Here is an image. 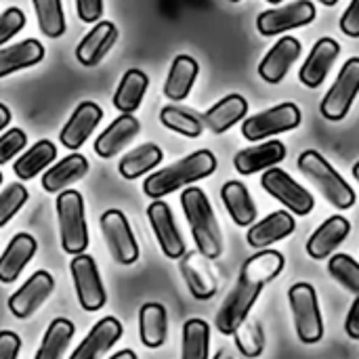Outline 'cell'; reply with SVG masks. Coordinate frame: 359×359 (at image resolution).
<instances>
[{
  "label": "cell",
  "instance_id": "cb8c5ba5",
  "mask_svg": "<svg viewBox=\"0 0 359 359\" xmlns=\"http://www.w3.org/2000/svg\"><path fill=\"white\" fill-rule=\"evenodd\" d=\"M118 40V27L111 21H97L95 27L76 46V59L84 67H95Z\"/></svg>",
  "mask_w": 359,
  "mask_h": 359
},
{
  "label": "cell",
  "instance_id": "4316f807",
  "mask_svg": "<svg viewBox=\"0 0 359 359\" xmlns=\"http://www.w3.org/2000/svg\"><path fill=\"white\" fill-rule=\"evenodd\" d=\"M88 172V160L80 154H72L63 160H59L55 166H50L42 177V189L46 194H59L67 189L72 183L84 179Z\"/></svg>",
  "mask_w": 359,
  "mask_h": 359
},
{
  "label": "cell",
  "instance_id": "9f6ffc18",
  "mask_svg": "<svg viewBox=\"0 0 359 359\" xmlns=\"http://www.w3.org/2000/svg\"><path fill=\"white\" fill-rule=\"evenodd\" d=\"M229 2H240V0H229Z\"/></svg>",
  "mask_w": 359,
  "mask_h": 359
},
{
  "label": "cell",
  "instance_id": "d590c367",
  "mask_svg": "<svg viewBox=\"0 0 359 359\" xmlns=\"http://www.w3.org/2000/svg\"><path fill=\"white\" fill-rule=\"evenodd\" d=\"M208 353H210V326L200 318L187 320L183 326L181 359H208Z\"/></svg>",
  "mask_w": 359,
  "mask_h": 359
},
{
  "label": "cell",
  "instance_id": "11a10c76",
  "mask_svg": "<svg viewBox=\"0 0 359 359\" xmlns=\"http://www.w3.org/2000/svg\"><path fill=\"white\" fill-rule=\"evenodd\" d=\"M0 183H2V172H0Z\"/></svg>",
  "mask_w": 359,
  "mask_h": 359
},
{
  "label": "cell",
  "instance_id": "9c48e42d",
  "mask_svg": "<svg viewBox=\"0 0 359 359\" xmlns=\"http://www.w3.org/2000/svg\"><path fill=\"white\" fill-rule=\"evenodd\" d=\"M261 187L276 198L280 204H284L292 215L307 217L316 208V198L309 189H305L301 183H297L286 170L280 166L267 168L261 177Z\"/></svg>",
  "mask_w": 359,
  "mask_h": 359
},
{
  "label": "cell",
  "instance_id": "44dd1931",
  "mask_svg": "<svg viewBox=\"0 0 359 359\" xmlns=\"http://www.w3.org/2000/svg\"><path fill=\"white\" fill-rule=\"evenodd\" d=\"M349 231L351 223L341 215H332L309 236L305 250L313 261H324L334 255V250L347 240Z\"/></svg>",
  "mask_w": 359,
  "mask_h": 359
},
{
  "label": "cell",
  "instance_id": "d4e9b609",
  "mask_svg": "<svg viewBox=\"0 0 359 359\" xmlns=\"http://www.w3.org/2000/svg\"><path fill=\"white\" fill-rule=\"evenodd\" d=\"M38 250L36 240L29 233H17L4 248L0 257V282L11 284L19 278V273L25 269V265L34 259Z\"/></svg>",
  "mask_w": 359,
  "mask_h": 359
},
{
  "label": "cell",
  "instance_id": "603a6c76",
  "mask_svg": "<svg viewBox=\"0 0 359 359\" xmlns=\"http://www.w3.org/2000/svg\"><path fill=\"white\" fill-rule=\"evenodd\" d=\"M141 130V122L133 114H120L97 139H95V151L99 158H114L118 156Z\"/></svg>",
  "mask_w": 359,
  "mask_h": 359
},
{
  "label": "cell",
  "instance_id": "e575fe53",
  "mask_svg": "<svg viewBox=\"0 0 359 359\" xmlns=\"http://www.w3.org/2000/svg\"><path fill=\"white\" fill-rule=\"evenodd\" d=\"M76 332V326L65 320V318H57L50 322V326L44 332V339L40 343L38 353L34 355V359H61L72 337Z\"/></svg>",
  "mask_w": 359,
  "mask_h": 359
},
{
  "label": "cell",
  "instance_id": "484cf974",
  "mask_svg": "<svg viewBox=\"0 0 359 359\" xmlns=\"http://www.w3.org/2000/svg\"><path fill=\"white\" fill-rule=\"evenodd\" d=\"M248 114V101L233 93L223 97L221 101H217L202 118L204 126H208L215 135H223L227 133L231 126H236L238 122H242Z\"/></svg>",
  "mask_w": 359,
  "mask_h": 359
},
{
  "label": "cell",
  "instance_id": "7bdbcfd3",
  "mask_svg": "<svg viewBox=\"0 0 359 359\" xmlns=\"http://www.w3.org/2000/svg\"><path fill=\"white\" fill-rule=\"evenodd\" d=\"M25 27V13L17 6H8L0 13V46L15 38Z\"/></svg>",
  "mask_w": 359,
  "mask_h": 359
},
{
  "label": "cell",
  "instance_id": "1f68e13d",
  "mask_svg": "<svg viewBox=\"0 0 359 359\" xmlns=\"http://www.w3.org/2000/svg\"><path fill=\"white\" fill-rule=\"evenodd\" d=\"M147 86H149V78H147L145 72L128 69L122 76V80H120V84H118V88L114 93V99H111L114 107L120 114H135L141 107V101L145 97Z\"/></svg>",
  "mask_w": 359,
  "mask_h": 359
},
{
  "label": "cell",
  "instance_id": "7dc6e473",
  "mask_svg": "<svg viewBox=\"0 0 359 359\" xmlns=\"http://www.w3.org/2000/svg\"><path fill=\"white\" fill-rule=\"evenodd\" d=\"M345 332L351 341H359V294L349 307V313L345 320Z\"/></svg>",
  "mask_w": 359,
  "mask_h": 359
},
{
  "label": "cell",
  "instance_id": "30bf717a",
  "mask_svg": "<svg viewBox=\"0 0 359 359\" xmlns=\"http://www.w3.org/2000/svg\"><path fill=\"white\" fill-rule=\"evenodd\" d=\"M69 271H72V280H74V288H76L80 307L90 313L105 307L107 294H105V286H103V280H101L95 259L84 252L76 255L69 263Z\"/></svg>",
  "mask_w": 359,
  "mask_h": 359
},
{
  "label": "cell",
  "instance_id": "f5cc1de1",
  "mask_svg": "<svg viewBox=\"0 0 359 359\" xmlns=\"http://www.w3.org/2000/svg\"><path fill=\"white\" fill-rule=\"evenodd\" d=\"M353 177H355V181L359 183V162H355V164H353Z\"/></svg>",
  "mask_w": 359,
  "mask_h": 359
},
{
  "label": "cell",
  "instance_id": "f907efd6",
  "mask_svg": "<svg viewBox=\"0 0 359 359\" xmlns=\"http://www.w3.org/2000/svg\"><path fill=\"white\" fill-rule=\"evenodd\" d=\"M109 359H139V358H137V353H135V351H130V349H122V351L114 353Z\"/></svg>",
  "mask_w": 359,
  "mask_h": 359
},
{
  "label": "cell",
  "instance_id": "d6a6232c",
  "mask_svg": "<svg viewBox=\"0 0 359 359\" xmlns=\"http://www.w3.org/2000/svg\"><path fill=\"white\" fill-rule=\"evenodd\" d=\"M55 158H57V145L50 143L48 139H42V141L34 143L23 156L17 158V162L13 164V172L17 175V179L29 181L38 172L46 170Z\"/></svg>",
  "mask_w": 359,
  "mask_h": 359
},
{
  "label": "cell",
  "instance_id": "3957f363",
  "mask_svg": "<svg viewBox=\"0 0 359 359\" xmlns=\"http://www.w3.org/2000/svg\"><path fill=\"white\" fill-rule=\"evenodd\" d=\"M181 206L198 252L208 261L219 259L223 255V236L208 196L200 187H187L181 194Z\"/></svg>",
  "mask_w": 359,
  "mask_h": 359
},
{
  "label": "cell",
  "instance_id": "ee69618b",
  "mask_svg": "<svg viewBox=\"0 0 359 359\" xmlns=\"http://www.w3.org/2000/svg\"><path fill=\"white\" fill-rule=\"evenodd\" d=\"M341 32L349 38H359V0H351L341 15Z\"/></svg>",
  "mask_w": 359,
  "mask_h": 359
},
{
  "label": "cell",
  "instance_id": "f35d334b",
  "mask_svg": "<svg viewBox=\"0 0 359 359\" xmlns=\"http://www.w3.org/2000/svg\"><path fill=\"white\" fill-rule=\"evenodd\" d=\"M32 4L40 32L48 38H61L67 27L61 0H32Z\"/></svg>",
  "mask_w": 359,
  "mask_h": 359
},
{
  "label": "cell",
  "instance_id": "74e56055",
  "mask_svg": "<svg viewBox=\"0 0 359 359\" xmlns=\"http://www.w3.org/2000/svg\"><path fill=\"white\" fill-rule=\"evenodd\" d=\"M231 337L236 339V349L240 351L242 358L257 359L263 355V351H265V330H263L259 320L246 318Z\"/></svg>",
  "mask_w": 359,
  "mask_h": 359
},
{
  "label": "cell",
  "instance_id": "b9f144b4",
  "mask_svg": "<svg viewBox=\"0 0 359 359\" xmlns=\"http://www.w3.org/2000/svg\"><path fill=\"white\" fill-rule=\"evenodd\" d=\"M27 145V137L21 128H8L4 135H0V164L11 162L15 156H19Z\"/></svg>",
  "mask_w": 359,
  "mask_h": 359
},
{
  "label": "cell",
  "instance_id": "277c9868",
  "mask_svg": "<svg viewBox=\"0 0 359 359\" xmlns=\"http://www.w3.org/2000/svg\"><path fill=\"white\" fill-rule=\"evenodd\" d=\"M299 170L322 191V196L339 210H349L355 204V191L343 175L316 149H305L297 162Z\"/></svg>",
  "mask_w": 359,
  "mask_h": 359
},
{
  "label": "cell",
  "instance_id": "ac0fdd59",
  "mask_svg": "<svg viewBox=\"0 0 359 359\" xmlns=\"http://www.w3.org/2000/svg\"><path fill=\"white\" fill-rule=\"evenodd\" d=\"M284 160H286V145L278 139H271L240 149L233 158V166L240 175L250 177L257 172H265L267 168H273Z\"/></svg>",
  "mask_w": 359,
  "mask_h": 359
},
{
  "label": "cell",
  "instance_id": "7c38bea8",
  "mask_svg": "<svg viewBox=\"0 0 359 359\" xmlns=\"http://www.w3.org/2000/svg\"><path fill=\"white\" fill-rule=\"evenodd\" d=\"M318 11L311 0H294L284 6H276L269 11H263L257 17V29L261 36H278L294 27L309 25L316 19Z\"/></svg>",
  "mask_w": 359,
  "mask_h": 359
},
{
  "label": "cell",
  "instance_id": "5bb4252c",
  "mask_svg": "<svg viewBox=\"0 0 359 359\" xmlns=\"http://www.w3.org/2000/svg\"><path fill=\"white\" fill-rule=\"evenodd\" d=\"M55 288V280L48 271H36L17 292L8 299V309L17 320H27L34 316L40 305L50 297Z\"/></svg>",
  "mask_w": 359,
  "mask_h": 359
},
{
  "label": "cell",
  "instance_id": "f6af8a7d",
  "mask_svg": "<svg viewBox=\"0 0 359 359\" xmlns=\"http://www.w3.org/2000/svg\"><path fill=\"white\" fill-rule=\"evenodd\" d=\"M76 11L84 23H97L103 15V0H76Z\"/></svg>",
  "mask_w": 359,
  "mask_h": 359
},
{
  "label": "cell",
  "instance_id": "836d02e7",
  "mask_svg": "<svg viewBox=\"0 0 359 359\" xmlns=\"http://www.w3.org/2000/svg\"><path fill=\"white\" fill-rule=\"evenodd\" d=\"M164 154L156 143H143L135 149H130L126 156H122L120 160V175L128 181H135L139 177H143L145 172H151L154 168L160 166Z\"/></svg>",
  "mask_w": 359,
  "mask_h": 359
},
{
  "label": "cell",
  "instance_id": "60d3db41",
  "mask_svg": "<svg viewBox=\"0 0 359 359\" xmlns=\"http://www.w3.org/2000/svg\"><path fill=\"white\" fill-rule=\"evenodd\" d=\"M27 202V189L21 183H11L0 191V227H4Z\"/></svg>",
  "mask_w": 359,
  "mask_h": 359
},
{
  "label": "cell",
  "instance_id": "7a4b0ae2",
  "mask_svg": "<svg viewBox=\"0 0 359 359\" xmlns=\"http://www.w3.org/2000/svg\"><path fill=\"white\" fill-rule=\"evenodd\" d=\"M217 170V156L208 149H198L183 160L151 172L143 181V194L151 200H160L177 189H183L187 185H194L196 181H202L210 177Z\"/></svg>",
  "mask_w": 359,
  "mask_h": 359
},
{
  "label": "cell",
  "instance_id": "ffe728a7",
  "mask_svg": "<svg viewBox=\"0 0 359 359\" xmlns=\"http://www.w3.org/2000/svg\"><path fill=\"white\" fill-rule=\"evenodd\" d=\"M294 229H297V221H294L292 212H288V210H276V212L267 215L265 219L255 221L248 227L246 242H248L250 248L265 250L271 244H276L280 240H286L290 233H294Z\"/></svg>",
  "mask_w": 359,
  "mask_h": 359
},
{
  "label": "cell",
  "instance_id": "f546056e",
  "mask_svg": "<svg viewBox=\"0 0 359 359\" xmlns=\"http://www.w3.org/2000/svg\"><path fill=\"white\" fill-rule=\"evenodd\" d=\"M139 337L147 349H160L168 337V313L160 303H145L139 309Z\"/></svg>",
  "mask_w": 359,
  "mask_h": 359
},
{
  "label": "cell",
  "instance_id": "8992f818",
  "mask_svg": "<svg viewBox=\"0 0 359 359\" xmlns=\"http://www.w3.org/2000/svg\"><path fill=\"white\" fill-rule=\"evenodd\" d=\"M288 305L301 343L316 345L324 339V320L318 292L307 282H297L288 290Z\"/></svg>",
  "mask_w": 359,
  "mask_h": 359
},
{
  "label": "cell",
  "instance_id": "f1b7e54d",
  "mask_svg": "<svg viewBox=\"0 0 359 359\" xmlns=\"http://www.w3.org/2000/svg\"><path fill=\"white\" fill-rule=\"evenodd\" d=\"M198 72H200V65L194 57L189 55H177L172 59V65H170V72L166 76V82H164V95L170 99V101H183L189 97L194 84H196V78H198Z\"/></svg>",
  "mask_w": 359,
  "mask_h": 359
},
{
  "label": "cell",
  "instance_id": "d6986e66",
  "mask_svg": "<svg viewBox=\"0 0 359 359\" xmlns=\"http://www.w3.org/2000/svg\"><path fill=\"white\" fill-rule=\"evenodd\" d=\"M341 55V44L334 40V38H320L309 57L305 59V63L301 65V72H299V80L307 86V88H318L324 84L328 72L332 69L337 57Z\"/></svg>",
  "mask_w": 359,
  "mask_h": 359
},
{
  "label": "cell",
  "instance_id": "e0dca14e",
  "mask_svg": "<svg viewBox=\"0 0 359 359\" xmlns=\"http://www.w3.org/2000/svg\"><path fill=\"white\" fill-rule=\"evenodd\" d=\"M101 118H103V109L95 101H82L74 109V114L69 116L65 126L61 128V135H59L61 145L65 149L78 151L84 145V141L95 133Z\"/></svg>",
  "mask_w": 359,
  "mask_h": 359
},
{
  "label": "cell",
  "instance_id": "8fae6325",
  "mask_svg": "<svg viewBox=\"0 0 359 359\" xmlns=\"http://www.w3.org/2000/svg\"><path fill=\"white\" fill-rule=\"evenodd\" d=\"M103 240L109 248V255L120 265H133L139 259V244L130 229L128 219L120 210H105L99 219Z\"/></svg>",
  "mask_w": 359,
  "mask_h": 359
},
{
  "label": "cell",
  "instance_id": "4fadbf2b",
  "mask_svg": "<svg viewBox=\"0 0 359 359\" xmlns=\"http://www.w3.org/2000/svg\"><path fill=\"white\" fill-rule=\"evenodd\" d=\"M147 219H149V225L154 229V236H156L164 257L175 259V261L181 259L187 250H185L181 231L175 223V215H172L170 206L162 200H154L147 206Z\"/></svg>",
  "mask_w": 359,
  "mask_h": 359
},
{
  "label": "cell",
  "instance_id": "db71d44e",
  "mask_svg": "<svg viewBox=\"0 0 359 359\" xmlns=\"http://www.w3.org/2000/svg\"><path fill=\"white\" fill-rule=\"evenodd\" d=\"M269 4H280V2H284V0H267Z\"/></svg>",
  "mask_w": 359,
  "mask_h": 359
},
{
  "label": "cell",
  "instance_id": "c3c4849f",
  "mask_svg": "<svg viewBox=\"0 0 359 359\" xmlns=\"http://www.w3.org/2000/svg\"><path fill=\"white\" fill-rule=\"evenodd\" d=\"M212 359H242V355H240V351L233 349V347H223V349H219V353Z\"/></svg>",
  "mask_w": 359,
  "mask_h": 359
},
{
  "label": "cell",
  "instance_id": "52a82bcc",
  "mask_svg": "<svg viewBox=\"0 0 359 359\" xmlns=\"http://www.w3.org/2000/svg\"><path fill=\"white\" fill-rule=\"evenodd\" d=\"M303 122V114L299 109L297 103H280L273 105L265 111H259L250 118H244L242 122V135L248 141H261V139H269L288 130L299 128Z\"/></svg>",
  "mask_w": 359,
  "mask_h": 359
},
{
  "label": "cell",
  "instance_id": "816d5d0a",
  "mask_svg": "<svg viewBox=\"0 0 359 359\" xmlns=\"http://www.w3.org/2000/svg\"><path fill=\"white\" fill-rule=\"evenodd\" d=\"M318 2H322L324 6H334V4H337L339 0H318Z\"/></svg>",
  "mask_w": 359,
  "mask_h": 359
},
{
  "label": "cell",
  "instance_id": "4dcf8cb0",
  "mask_svg": "<svg viewBox=\"0 0 359 359\" xmlns=\"http://www.w3.org/2000/svg\"><path fill=\"white\" fill-rule=\"evenodd\" d=\"M42 59H44V46H42V42H38L34 38L4 46V48H0V78L15 74L19 69L32 67V65L40 63Z\"/></svg>",
  "mask_w": 359,
  "mask_h": 359
},
{
  "label": "cell",
  "instance_id": "ab89813d",
  "mask_svg": "<svg viewBox=\"0 0 359 359\" xmlns=\"http://www.w3.org/2000/svg\"><path fill=\"white\" fill-rule=\"evenodd\" d=\"M328 273L349 292L359 294V263L353 257L345 252L332 255L328 259Z\"/></svg>",
  "mask_w": 359,
  "mask_h": 359
},
{
  "label": "cell",
  "instance_id": "ba28073f",
  "mask_svg": "<svg viewBox=\"0 0 359 359\" xmlns=\"http://www.w3.org/2000/svg\"><path fill=\"white\" fill-rule=\"evenodd\" d=\"M359 95V57H351L345 61V65L341 67L334 84L328 88V93L322 99L320 105V114L328 120V122H341L355 97Z\"/></svg>",
  "mask_w": 359,
  "mask_h": 359
},
{
  "label": "cell",
  "instance_id": "bcb514c9",
  "mask_svg": "<svg viewBox=\"0 0 359 359\" xmlns=\"http://www.w3.org/2000/svg\"><path fill=\"white\" fill-rule=\"evenodd\" d=\"M19 351H21V339L11 330H2L0 332V359H17Z\"/></svg>",
  "mask_w": 359,
  "mask_h": 359
},
{
  "label": "cell",
  "instance_id": "5b68a950",
  "mask_svg": "<svg viewBox=\"0 0 359 359\" xmlns=\"http://www.w3.org/2000/svg\"><path fill=\"white\" fill-rule=\"evenodd\" d=\"M57 219H59V236L61 248L76 257L86 252L88 248V227L84 200L76 189H63L57 196Z\"/></svg>",
  "mask_w": 359,
  "mask_h": 359
},
{
  "label": "cell",
  "instance_id": "7402d4cb",
  "mask_svg": "<svg viewBox=\"0 0 359 359\" xmlns=\"http://www.w3.org/2000/svg\"><path fill=\"white\" fill-rule=\"evenodd\" d=\"M122 332H124V328L116 318L107 316V318L99 320L90 328L86 339L76 347V351L69 355V359H99L122 339Z\"/></svg>",
  "mask_w": 359,
  "mask_h": 359
},
{
  "label": "cell",
  "instance_id": "2e32d148",
  "mask_svg": "<svg viewBox=\"0 0 359 359\" xmlns=\"http://www.w3.org/2000/svg\"><path fill=\"white\" fill-rule=\"evenodd\" d=\"M303 44L299 38L294 36H284L280 38L263 57V61L259 63V76L267 82V84H280L288 69L292 67V63L301 57Z\"/></svg>",
  "mask_w": 359,
  "mask_h": 359
},
{
  "label": "cell",
  "instance_id": "681fc988",
  "mask_svg": "<svg viewBox=\"0 0 359 359\" xmlns=\"http://www.w3.org/2000/svg\"><path fill=\"white\" fill-rule=\"evenodd\" d=\"M8 122H11V109L4 103H0V130H4Z\"/></svg>",
  "mask_w": 359,
  "mask_h": 359
},
{
  "label": "cell",
  "instance_id": "8d00e7d4",
  "mask_svg": "<svg viewBox=\"0 0 359 359\" xmlns=\"http://www.w3.org/2000/svg\"><path fill=\"white\" fill-rule=\"evenodd\" d=\"M160 122L172 133H179L189 139H198L204 130V122L200 116H196L189 109L177 107V105H166L160 111Z\"/></svg>",
  "mask_w": 359,
  "mask_h": 359
},
{
  "label": "cell",
  "instance_id": "6da1fadb",
  "mask_svg": "<svg viewBox=\"0 0 359 359\" xmlns=\"http://www.w3.org/2000/svg\"><path fill=\"white\" fill-rule=\"evenodd\" d=\"M284 265H286L284 255L278 250H269V248L259 250L242 265L238 284L229 292V297L223 301L215 320L217 330L221 334L231 337L238 330V326L250 316L263 288L284 271Z\"/></svg>",
  "mask_w": 359,
  "mask_h": 359
},
{
  "label": "cell",
  "instance_id": "83f0119b",
  "mask_svg": "<svg viewBox=\"0 0 359 359\" xmlns=\"http://www.w3.org/2000/svg\"><path fill=\"white\" fill-rule=\"evenodd\" d=\"M221 200L238 227H250L257 221V204L244 183L227 181L221 187Z\"/></svg>",
  "mask_w": 359,
  "mask_h": 359
},
{
  "label": "cell",
  "instance_id": "9a60e30c",
  "mask_svg": "<svg viewBox=\"0 0 359 359\" xmlns=\"http://www.w3.org/2000/svg\"><path fill=\"white\" fill-rule=\"evenodd\" d=\"M179 269H181V276H183L194 299L208 301L217 294V290H219L217 276H215L212 267L208 265V259L202 257L198 250L185 252L179 259Z\"/></svg>",
  "mask_w": 359,
  "mask_h": 359
}]
</instances>
